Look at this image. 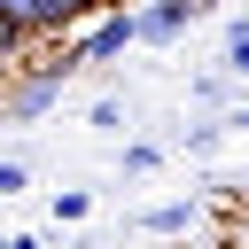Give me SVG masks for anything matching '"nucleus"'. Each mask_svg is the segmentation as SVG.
I'll list each match as a JSON object with an SVG mask.
<instances>
[{
	"label": "nucleus",
	"mask_w": 249,
	"mask_h": 249,
	"mask_svg": "<svg viewBox=\"0 0 249 249\" xmlns=\"http://www.w3.org/2000/svg\"><path fill=\"white\" fill-rule=\"evenodd\" d=\"M233 62H249V31H241V39H233Z\"/></svg>",
	"instance_id": "obj_1"
}]
</instances>
